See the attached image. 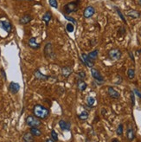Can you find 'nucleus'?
Returning <instances> with one entry per match:
<instances>
[{
  "mask_svg": "<svg viewBox=\"0 0 141 142\" xmlns=\"http://www.w3.org/2000/svg\"><path fill=\"white\" fill-rule=\"evenodd\" d=\"M87 102L90 107H93V105L95 103V99L94 97H92V96H89L87 99Z\"/></svg>",
  "mask_w": 141,
  "mask_h": 142,
  "instance_id": "nucleus-27",
  "label": "nucleus"
},
{
  "mask_svg": "<svg viewBox=\"0 0 141 142\" xmlns=\"http://www.w3.org/2000/svg\"><path fill=\"white\" fill-rule=\"evenodd\" d=\"M78 118L80 119L81 121H86L87 119L88 118V112H87V111L81 112L80 114L78 115Z\"/></svg>",
  "mask_w": 141,
  "mask_h": 142,
  "instance_id": "nucleus-23",
  "label": "nucleus"
},
{
  "mask_svg": "<svg viewBox=\"0 0 141 142\" xmlns=\"http://www.w3.org/2000/svg\"><path fill=\"white\" fill-rule=\"evenodd\" d=\"M77 75H78V77L80 78V79L83 80V79L86 77V73L84 72V71L81 70V71H79V72L77 73Z\"/></svg>",
  "mask_w": 141,
  "mask_h": 142,
  "instance_id": "nucleus-32",
  "label": "nucleus"
},
{
  "mask_svg": "<svg viewBox=\"0 0 141 142\" xmlns=\"http://www.w3.org/2000/svg\"><path fill=\"white\" fill-rule=\"evenodd\" d=\"M115 9H116V11H117V13L119 14V16H120V18L122 19V21L125 23V24H126V18H125V17L123 16V14L121 13V11H120V10L119 9V8H115Z\"/></svg>",
  "mask_w": 141,
  "mask_h": 142,
  "instance_id": "nucleus-28",
  "label": "nucleus"
},
{
  "mask_svg": "<svg viewBox=\"0 0 141 142\" xmlns=\"http://www.w3.org/2000/svg\"><path fill=\"white\" fill-rule=\"evenodd\" d=\"M140 35H141V32H140Z\"/></svg>",
  "mask_w": 141,
  "mask_h": 142,
  "instance_id": "nucleus-41",
  "label": "nucleus"
},
{
  "mask_svg": "<svg viewBox=\"0 0 141 142\" xmlns=\"http://www.w3.org/2000/svg\"><path fill=\"white\" fill-rule=\"evenodd\" d=\"M138 1H139V4L141 6V0H138Z\"/></svg>",
  "mask_w": 141,
  "mask_h": 142,
  "instance_id": "nucleus-40",
  "label": "nucleus"
},
{
  "mask_svg": "<svg viewBox=\"0 0 141 142\" xmlns=\"http://www.w3.org/2000/svg\"><path fill=\"white\" fill-rule=\"evenodd\" d=\"M51 138H52V140H54V141H57L58 140V135H57V133H56V132L55 131V130H52L51 131Z\"/></svg>",
  "mask_w": 141,
  "mask_h": 142,
  "instance_id": "nucleus-30",
  "label": "nucleus"
},
{
  "mask_svg": "<svg viewBox=\"0 0 141 142\" xmlns=\"http://www.w3.org/2000/svg\"><path fill=\"white\" fill-rule=\"evenodd\" d=\"M34 75H35V77L37 79V80H42V81H46L49 78V75H43V74H42L41 71L39 69L35 70V72H34Z\"/></svg>",
  "mask_w": 141,
  "mask_h": 142,
  "instance_id": "nucleus-11",
  "label": "nucleus"
},
{
  "mask_svg": "<svg viewBox=\"0 0 141 142\" xmlns=\"http://www.w3.org/2000/svg\"><path fill=\"white\" fill-rule=\"evenodd\" d=\"M49 5L53 8H57L58 4H57V0H49Z\"/></svg>",
  "mask_w": 141,
  "mask_h": 142,
  "instance_id": "nucleus-29",
  "label": "nucleus"
},
{
  "mask_svg": "<svg viewBox=\"0 0 141 142\" xmlns=\"http://www.w3.org/2000/svg\"><path fill=\"white\" fill-rule=\"evenodd\" d=\"M66 30H67V32H73L75 30V27H74V25L71 24H67V26H66Z\"/></svg>",
  "mask_w": 141,
  "mask_h": 142,
  "instance_id": "nucleus-31",
  "label": "nucleus"
},
{
  "mask_svg": "<svg viewBox=\"0 0 141 142\" xmlns=\"http://www.w3.org/2000/svg\"><path fill=\"white\" fill-rule=\"evenodd\" d=\"M51 18H52L51 13H50L49 11H47V12L45 13L43 15V22H45V24L48 25V24H49V22L50 21Z\"/></svg>",
  "mask_w": 141,
  "mask_h": 142,
  "instance_id": "nucleus-21",
  "label": "nucleus"
},
{
  "mask_svg": "<svg viewBox=\"0 0 141 142\" xmlns=\"http://www.w3.org/2000/svg\"><path fill=\"white\" fill-rule=\"evenodd\" d=\"M64 10L67 14H70L73 12H76L79 9V2L76 1H73V2H69L67 3V4L64 5L63 7Z\"/></svg>",
  "mask_w": 141,
  "mask_h": 142,
  "instance_id": "nucleus-2",
  "label": "nucleus"
},
{
  "mask_svg": "<svg viewBox=\"0 0 141 142\" xmlns=\"http://www.w3.org/2000/svg\"><path fill=\"white\" fill-rule=\"evenodd\" d=\"M59 126H60L61 129L63 130V131H65V130H67V131H69L71 125H70L69 122H66L65 121L61 120V121H59Z\"/></svg>",
  "mask_w": 141,
  "mask_h": 142,
  "instance_id": "nucleus-13",
  "label": "nucleus"
},
{
  "mask_svg": "<svg viewBox=\"0 0 141 142\" xmlns=\"http://www.w3.org/2000/svg\"><path fill=\"white\" fill-rule=\"evenodd\" d=\"M126 16L129 17V18L137 19V18H140L141 13L139 12V11L135 10H129L126 11Z\"/></svg>",
  "mask_w": 141,
  "mask_h": 142,
  "instance_id": "nucleus-10",
  "label": "nucleus"
},
{
  "mask_svg": "<svg viewBox=\"0 0 141 142\" xmlns=\"http://www.w3.org/2000/svg\"><path fill=\"white\" fill-rule=\"evenodd\" d=\"M73 72V69L71 67H63V69H61V74H63V75L64 77H69V76L71 75Z\"/></svg>",
  "mask_w": 141,
  "mask_h": 142,
  "instance_id": "nucleus-15",
  "label": "nucleus"
},
{
  "mask_svg": "<svg viewBox=\"0 0 141 142\" xmlns=\"http://www.w3.org/2000/svg\"><path fill=\"white\" fill-rule=\"evenodd\" d=\"M87 83L83 80H81V79H79L77 81V88L81 91H84L87 89Z\"/></svg>",
  "mask_w": 141,
  "mask_h": 142,
  "instance_id": "nucleus-19",
  "label": "nucleus"
},
{
  "mask_svg": "<svg viewBox=\"0 0 141 142\" xmlns=\"http://www.w3.org/2000/svg\"><path fill=\"white\" fill-rule=\"evenodd\" d=\"M98 54H99V51L97 50H95L94 51H92V52H90L87 56H88V57L91 59V60L94 61L95 59L98 57Z\"/></svg>",
  "mask_w": 141,
  "mask_h": 142,
  "instance_id": "nucleus-22",
  "label": "nucleus"
},
{
  "mask_svg": "<svg viewBox=\"0 0 141 142\" xmlns=\"http://www.w3.org/2000/svg\"><path fill=\"white\" fill-rule=\"evenodd\" d=\"M123 131H124V126L123 124H120L119 127H117V130H116V133L119 136H121L123 134Z\"/></svg>",
  "mask_w": 141,
  "mask_h": 142,
  "instance_id": "nucleus-26",
  "label": "nucleus"
},
{
  "mask_svg": "<svg viewBox=\"0 0 141 142\" xmlns=\"http://www.w3.org/2000/svg\"><path fill=\"white\" fill-rule=\"evenodd\" d=\"M108 95L112 99H119L120 96V93L118 92L117 90H115L112 87H108Z\"/></svg>",
  "mask_w": 141,
  "mask_h": 142,
  "instance_id": "nucleus-8",
  "label": "nucleus"
},
{
  "mask_svg": "<svg viewBox=\"0 0 141 142\" xmlns=\"http://www.w3.org/2000/svg\"><path fill=\"white\" fill-rule=\"evenodd\" d=\"M33 136L35 137H39V136L42 135V132L40 129H38L37 127H31L30 128V132Z\"/></svg>",
  "mask_w": 141,
  "mask_h": 142,
  "instance_id": "nucleus-20",
  "label": "nucleus"
},
{
  "mask_svg": "<svg viewBox=\"0 0 141 142\" xmlns=\"http://www.w3.org/2000/svg\"><path fill=\"white\" fill-rule=\"evenodd\" d=\"M24 142H34V136L30 133H25L22 136Z\"/></svg>",
  "mask_w": 141,
  "mask_h": 142,
  "instance_id": "nucleus-18",
  "label": "nucleus"
},
{
  "mask_svg": "<svg viewBox=\"0 0 141 142\" xmlns=\"http://www.w3.org/2000/svg\"><path fill=\"white\" fill-rule=\"evenodd\" d=\"M131 99H132V106H134L135 105V97H134V93L133 92H131Z\"/></svg>",
  "mask_w": 141,
  "mask_h": 142,
  "instance_id": "nucleus-35",
  "label": "nucleus"
},
{
  "mask_svg": "<svg viewBox=\"0 0 141 142\" xmlns=\"http://www.w3.org/2000/svg\"><path fill=\"white\" fill-rule=\"evenodd\" d=\"M30 1H31V0H30Z\"/></svg>",
  "mask_w": 141,
  "mask_h": 142,
  "instance_id": "nucleus-42",
  "label": "nucleus"
},
{
  "mask_svg": "<svg viewBox=\"0 0 141 142\" xmlns=\"http://www.w3.org/2000/svg\"><path fill=\"white\" fill-rule=\"evenodd\" d=\"M129 55H130V56H131V59H132V60L134 62V57H133V56H132V52H129Z\"/></svg>",
  "mask_w": 141,
  "mask_h": 142,
  "instance_id": "nucleus-37",
  "label": "nucleus"
},
{
  "mask_svg": "<svg viewBox=\"0 0 141 142\" xmlns=\"http://www.w3.org/2000/svg\"><path fill=\"white\" fill-rule=\"evenodd\" d=\"M44 50H45V54H46L48 56H50V53L52 52V45H51L50 42H49V43H48L46 46H45Z\"/></svg>",
  "mask_w": 141,
  "mask_h": 142,
  "instance_id": "nucleus-24",
  "label": "nucleus"
},
{
  "mask_svg": "<svg viewBox=\"0 0 141 142\" xmlns=\"http://www.w3.org/2000/svg\"><path fill=\"white\" fill-rule=\"evenodd\" d=\"M91 75L95 81H97L98 82H103V81H104L103 76L101 75V74L100 73V71L99 70L95 69H91Z\"/></svg>",
  "mask_w": 141,
  "mask_h": 142,
  "instance_id": "nucleus-6",
  "label": "nucleus"
},
{
  "mask_svg": "<svg viewBox=\"0 0 141 142\" xmlns=\"http://www.w3.org/2000/svg\"><path fill=\"white\" fill-rule=\"evenodd\" d=\"M33 113H34V115H35L36 117H37L38 119L45 120V119L49 115V109L46 108L45 107L37 104L34 107Z\"/></svg>",
  "mask_w": 141,
  "mask_h": 142,
  "instance_id": "nucleus-1",
  "label": "nucleus"
},
{
  "mask_svg": "<svg viewBox=\"0 0 141 142\" xmlns=\"http://www.w3.org/2000/svg\"><path fill=\"white\" fill-rule=\"evenodd\" d=\"M28 44H29V46L31 48V49H33V50H37V49H39V48H40V44L36 42V37L30 38L29 42H28Z\"/></svg>",
  "mask_w": 141,
  "mask_h": 142,
  "instance_id": "nucleus-12",
  "label": "nucleus"
},
{
  "mask_svg": "<svg viewBox=\"0 0 141 142\" xmlns=\"http://www.w3.org/2000/svg\"><path fill=\"white\" fill-rule=\"evenodd\" d=\"M0 25H1V27L4 29L6 32L10 33V30H11V24L10 22L8 21H3V22H0Z\"/></svg>",
  "mask_w": 141,
  "mask_h": 142,
  "instance_id": "nucleus-14",
  "label": "nucleus"
},
{
  "mask_svg": "<svg viewBox=\"0 0 141 142\" xmlns=\"http://www.w3.org/2000/svg\"><path fill=\"white\" fill-rule=\"evenodd\" d=\"M95 13V9L93 6H87L85 10H84L83 16L85 18H90L92 16H94Z\"/></svg>",
  "mask_w": 141,
  "mask_h": 142,
  "instance_id": "nucleus-7",
  "label": "nucleus"
},
{
  "mask_svg": "<svg viewBox=\"0 0 141 142\" xmlns=\"http://www.w3.org/2000/svg\"><path fill=\"white\" fill-rule=\"evenodd\" d=\"M111 142H120V141L118 140V139H112Z\"/></svg>",
  "mask_w": 141,
  "mask_h": 142,
  "instance_id": "nucleus-38",
  "label": "nucleus"
},
{
  "mask_svg": "<svg viewBox=\"0 0 141 142\" xmlns=\"http://www.w3.org/2000/svg\"><path fill=\"white\" fill-rule=\"evenodd\" d=\"M25 121H26V124L28 125V126L30 127H38L42 125L41 121L39 120L37 117L33 116V115L28 116Z\"/></svg>",
  "mask_w": 141,
  "mask_h": 142,
  "instance_id": "nucleus-3",
  "label": "nucleus"
},
{
  "mask_svg": "<svg viewBox=\"0 0 141 142\" xmlns=\"http://www.w3.org/2000/svg\"><path fill=\"white\" fill-rule=\"evenodd\" d=\"M121 56H122V53L118 49H112L108 51V57L111 59V60H114V61L120 60L121 58Z\"/></svg>",
  "mask_w": 141,
  "mask_h": 142,
  "instance_id": "nucleus-4",
  "label": "nucleus"
},
{
  "mask_svg": "<svg viewBox=\"0 0 141 142\" xmlns=\"http://www.w3.org/2000/svg\"><path fill=\"white\" fill-rule=\"evenodd\" d=\"M127 76L129 79L132 80L135 77V70L133 69H129L127 70Z\"/></svg>",
  "mask_w": 141,
  "mask_h": 142,
  "instance_id": "nucleus-25",
  "label": "nucleus"
},
{
  "mask_svg": "<svg viewBox=\"0 0 141 142\" xmlns=\"http://www.w3.org/2000/svg\"><path fill=\"white\" fill-rule=\"evenodd\" d=\"M1 74H2V75H3V78L4 79V80H6V75H5V72H4V70L1 69Z\"/></svg>",
  "mask_w": 141,
  "mask_h": 142,
  "instance_id": "nucleus-36",
  "label": "nucleus"
},
{
  "mask_svg": "<svg viewBox=\"0 0 141 142\" xmlns=\"http://www.w3.org/2000/svg\"><path fill=\"white\" fill-rule=\"evenodd\" d=\"M133 93L135 94V95H136L137 96H139V97L141 99V93H140V91L139 89H133Z\"/></svg>",
  "mask_w": 141,
  "mask_h": 142,
  "instance_id": "nucleus-34",
  "label": "nucleus"
},
{
  "mask_svg": "<svg viewBox=\"0 0 141 142\" xmlns=\"http://www.w3.org/2000/svg\"><path fill=\"white\" fill-rule=\"evenodd\" d=\"M19 89H20V85H19L18 83H16V82H13V81L10 83L9 90L11 94L15 95V94H16L19 91Z\"/></svg>",
  "mask_w": 141,
  "mask_h": 142,
  "instance_id": "nucleus-9",
  "label": "nucleus"
},
{
  "mask_svg": "<svg viewBox=\"0 0 141 142\" xmlns=\"http://www.w3.org/2000/svg\"><path fill=\"white\" fill-rule=\"evenodd\" d=\"M45 142H55L54 140H52V139H48V140H46V141Z\"/></svg>",
  "mask_w": 141,
  "mask_h": 142,
  "instance_id": "nucleus-39",
  "label": "nucleus"
},
{
  "mask_svg": "<svg viewBox=\"0 0 141 142\" xmlns=\"http://www.w3.org/2000/svg\"><path fill=\"white\" fill-rule=\"evenodd\" d=\"M126 138L129 141H132L134 140L135 138V133L132 127H128L127 131H126Z\"/></svg>",
  "mask_w": 141,
  "mask_h": 142,
  "instance_id": "nucleus-16",
  "label": "nucleus"
},
{
  "mask_svg": "<svg viewBox=\"0 0 141 142\" xmlns=\"http://www.w3.org/2000/svg\"><path fill=\"white\" fill-rule=\"evenodd\" d=\"M65 18L67 19V20H69V21H70V22L74 23V24H76V20H75V18H71V17H69V16H65Z\"/></svg>",
  "mask_w": 141,
  "mask_h": 142,
  "instance_id": "nucleus-33",
  "label": "nucleus"
},
{
  "mask_svg": "<svg viewBox=\"0 0 141 142\" xmlns=\"http://www.w3.org/2000/svg\"><path fill=\"white\" fill-rule=\"evenodd\" d=\"M31 20H32L31 16L29 15V14H27V15L22 16L20 18V20H19V22H20L21 24H29Z\"/></svg>",
  "mask_w": 141,
  "mask_h": 142,
  "instance_id": "nucleus-17",
  "label": "nucleus"
},
{
  "mask_svg": "<svg viewBox=\"0 0 141 142\" xmlns=\"http://www.w3.org/2000/svg\"><path fill=\"white\" fill-rule=\"evenodd\" d=\"M81 62H82L87 67H88V68H93V67H94V62L93 61V60H91V59L88 57V56H87V54H85V53L81 54Z\"/></svg>",
  "mask_w": 141,
  "mask_h": 142,
  "instance_id": "nucleus-5",
  "label": "nucleus"
}]
</instances>
